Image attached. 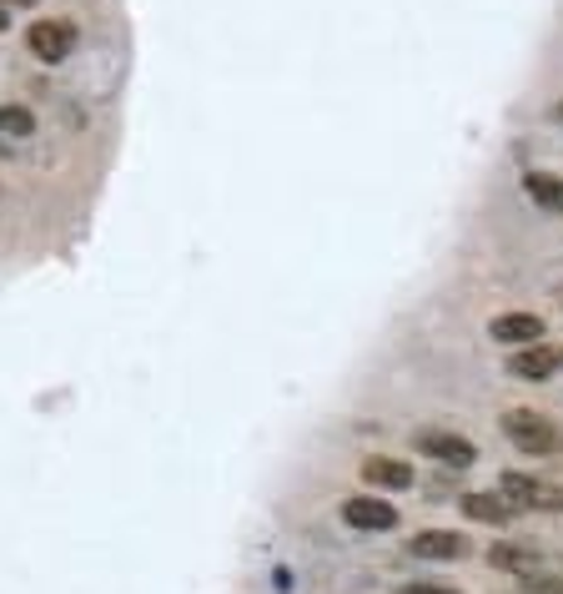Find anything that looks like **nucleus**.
I'll list each match as a JSON object with an SVG mask.
<instances>
[{
  "label": "nucleus",
  "mask_w": 563,
  "mask_h": 594,
  "mask_svg": "<svg viewBox=\"0 0 563 594\" xmlns=\"http://www.w3.org/2000/svg\"><path fill=\"white\" fill-rule=\"evenodd\" d=\"M503 433H509V443L519 453H529V459H553V453L563 449V429L553 419H543L539 408H509V413H503Z\"/></svg>",
  "instance_id": "f257e3e1"
},
{
  "label": "nucleus",
  "mask_w": 563,
  "mask_h": 594,
  "mask_svg": "<svg viewBox=\"0 0 563 594\" xmlns=\"http://www.w3.org/2000/svg\"><path fill=\"white\" fill-rule=\"evenodd\" d=\"M412 443H418L422 459H438V463H448V469H468V463L478 459L473 443H468L463 433H448V429H422Z\"/></svg>",
  "instance_id": "f03ea898"
},
{
  "label": "nucleus",
  "mask_w": 563,
  "mask_h": 594,
  "mask_svg": "<svg viewBox=\"0 0 563 594\" xmlns=\"http://www.w3.org/2000/svg\"><path fill=\"white\" fill-rule=\"evenodd\" d=\"M25 45H31L35 61L61 66L65 55H71V45H76V31H71V21H35L31 35H25Z\"/></svg>",
  "instance_id": "7ed1b4c3"
},
{
  "label": "nucleus",
  "mask_w": 563,
  "mask_h": 594,
  "mask_svg": "<svg viewBox=\"0 0 563 594\" xmlns=\"http://www.w3.org/2000/svg\"><path fill=\"white\" fill-rule=\"evenodd\" d=\"M563 368V352L549 348V342H529L509 358V378H523V383H549L553 373Z\"/></svg>",
  "instance_id": "20e7f679"
},
{
  "label": "nucleus",
  "mask_w": 563,
  "mask_h": 594,
  "mask_svg": "<svg viewBox=\"0 0 563 594\" xmlns=\"http://www.w3.org/2000/svg\"><path fill=\"white\" fill-rule=\"evenodd\" d=\"M499 494H509V504H523V509H563V489H549L529 473H503Z\"/></svg>",
  "instance_id": "39448f33"
},
{
  "label": "nucleus",
  "mask_w": 563,
  "mask_h": 594,
  "mask_svg": "<svg viewBox=\"0 0 563 594\" xmlns=\"http://www.w3.org/2000/svg\"><path fill=\"white\" fill-rule=\"evenodd\" d=\"M488 338L509 342V348H529V342L543 338V318L539 313H499V318L488 322Z\"/></svg>",
  "instance_id": "423d86ee"
},
{
  "label": "nucleus",
  "mask_w": 563,
  "mask_h": 594,
  "mask_svg": "<svg viewBox=\"0 0 563 594\" xmlns=\"http://www.w3.org/2000/svg\"><path fill=\"white\" fill-rule=\"evenodd\" d=\"M408 550L418 554V560H463L468 540L458 534V529H422V534H412Z\"/></svg>",
  "instance_id": "0eeeda50"
},
{
  "label": "nucleus",
  "mask_w": 563,
  "mask_h": 594,
  "mask_svg": "<svg viewBox=\"0 0 563 594\" xmlns=\"http://www.w3.org/2000/svg\"><path fill=\"white\" fill-rule=\"evenodd\" d=\"M342 524H352V529H372V534H382V529H392L398 524V509L392 504H382V499H347L342 504Z\"/></svg>",
  "instance_id": "6e6552de"
},
{
  "label": "nucleus",
  "mask_w": 563,
  "mask_h": 594,
  "mask_svg": "<svg viewBox=\"0 0 563 594\" xmlns=\"http://www.w3.org/2000/svg\"><path fill=\"white\" fill-rule=\"evenodd\" d=\"M362 484H378V489H408V484H412V463L388 459V453H378V459H362Z\"/></svg>",
  "instance_id": "1a4fd4ad"
},
{
  "label": "nucleus",
  "mask_w": 563,
  "mask_h": 594,
  "mask_svg": "<svg viewBox=\"0 0 563 594\" xmlns=\"http://www.w3.org/2000/svg\"><path fill=\"white\" fill-rule=\"evenodd\" d=\"M458 504H463V514L478 519V524H509L513 519V504L503 494H463Z\"/></svg>",
  "instance_id": "9d476101"
},
{
  "label": "nucleus",
  "mask_w": 563,
  "mask_h": 594,
  "mask_svg": "<svg viewBox=\"0 0 563 594\" xmlns=\"http://www.w3.org/2000/svg\"><path fill=\"white\" fill-rule=\"evenodd\" d=\"M493 564H499V570H513L519 574V580H533V574H543V560L533 550H519V544H499V550H493Z\"/></svg>",
  "instance_id": "9b49d317"
},
{
  "label": "nucleus",
  "mask_w": 563,
  "mask_h": 594,
  "mask_svg": "<svg viewBox=\"0 0 563 594\" xmlns=\"http://www.w3.org/2000/svg\"><path fill=\"white\" fill-rule=\"evenodd\" d=\"M523 192H529L539 207H549V212H563V182L559 176H549V172H529L523 176Z\"/></svg>",
  "instance_id": "f8f14e48"
},
{
  "label": "nucleus",
  "mask_w": 563,
  "mask_h": 594,
  "mask_svg": "<svg viewBox=\"0 0 563 594\" xmlns=\"http://www.w3.org/2000/svg\"><path fill=\"white\" fill-rule=\"evenodd\" d=\"M0 136H35V116L25 106H0Z\"/></svg>",
  "instance_id": "ddd939ff"
},
{
  "label": "nucleus",
  "mask_w": 563,
  "mask_h": 594,
  "mask_svg": "<svg viewBox=\"0 0 563 594\" xmlns=\"http://www.w3.org/2000/svg\"><path fill=\"white\" fill-rule=\"evenodd\" d=\"M398 594H458V590H443V584H408V590Z\"/></svg>",
  "instance_id": "4468645a"
},
{
  "label": "nucleus",
  "mask_w": 563,
  "mask_h": 594,
  "mask_svg": "<svg viewBox=\"0 0 563 594\" xmlns=\"http://www.w3.org/2000/svg\"><path fill=\"white\" fill-rule=\"evenodd\" d=\"M6 25H11V16H6V6H0V31H6Z\"/></svg>",
  "instance_id": "2eb2a0df"
},
{
  "label": "nucleus",
  "mask_w": 563,
  "mask_h": 594,
  "mask_svg": "<svg viewBox=\"0 0 563 594\" xmlns=\"http://www.w3.org/2000/svg\"><path fill=\"white\" fill-rule=\"evenodd\" d=\"M16 6H35V0H16Z\"/></svg>",
  "instance_id": "dca6fc26"
},
{
  "label": "nucleus",
  "mask_w": 563,
  "mask_h": 594,
  "mask_svg": "<svg viewBox=\"0 0 563 594\" xmlns=\"http://www.w3.org/2000/svg\"><path fill=\"white\" fill-rule=\"evenodd\" d=\"M559 116H563V106H559Z\"/></svg>",
  "instance_id": "f3484780"
}]
</instances>
